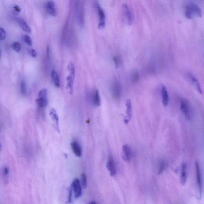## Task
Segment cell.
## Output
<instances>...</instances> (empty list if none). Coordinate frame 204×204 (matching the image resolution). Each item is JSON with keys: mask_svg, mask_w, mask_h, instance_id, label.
<instances>
[{"mask_svg": "<svg viewBox=\"0 0 204 204\" xmlns=\"http://www.w3.org/2000/svg\"><path fill=\"white\" fill-rule=\"evenodd\" d=\"M106 168L109 170L111 176H114L116 175L117 171H116L115 161L112 156H110L109 157L107 163H106Z\"/></svg>", "mask_w": 204, "mask_h": 204, "instance_id": "30bf717a", "label": "cell"}, {"mask_svg": "<svg viewBox=\"0 0 204 204\" xmlns=\"http://www.w3.org/2000/svg\"><path fill=\"white\" fill-rule=\"evenodd\" d=\"M122 11L125 22L129 25H131L133 21V15L131 10L126 4L122 5Z\"/></svg>", "mask_w": 204, "mask_h": 204, "instance_id": "3957f363", "label": "cell"}, {"mask_svg": "<svg viewBox=\"0 0 204 204\" xmlns=\"http://www.w3.org/2000/svg\"><path fill=\"white\" fill-rule=\"evenodd\" d=\"M52 78L54 84L56 87L59 88L60 87V80L58 74V73L55 71H53L52 73Z\"/></svg>", "mask_w": 204, "mask_h": 204, "instance_id": "d6986e66", "label": "cell"}, {"mask_svg": "<svg viewBox=\"0 0 204 204\" xmlns=\"http://www.w3.org/2000/svg\"><path fill=\"white\" fill-rule=\"evenodd\" d=\"M67 70L70 74L76 75V68L73 63L72 62H70L67 65Z\"/></svg>", "mask_w": 204, "mask_h": 204, "instance_id": "cb8c5ba5", "label": "cell"}, {"mask_svg": "<svg viewBox=\"0 0 204 204\" xmlns=\"http://www.w3.org/2000/svg\"><path fill=\"white\" fill-rule=\"evenodd\" d=\"M73 191L74 193L76 198H78L81 196L82 194V190L80 181L78 179H75L71 185Z\"/></svg>", "mask_w": 204, "mask_h": 204, "instance_id": "5b68a950", "label": "cell"}, {"mask_svg": "<svg viewBox=\"0 0 204 204\" xmlns=\"http://www.w3.org/2000/svg\"><path fill=\"white\" fill-rule=\"evenodd\" d=\"M49 115L54 124L55 128L58 133H60V129L59 125V117L56 111L54 109H52L49 112Z\"/></svg>", "mask_w": 204, "mask_h": 204, "instance_id": "7c38bea8", "label": "cell"}, {"mask_svg": "<svg viewBox=\"0 0 204 204\" xmlns=\"http://www.w3.org/2000/svg\"><path fill=\"white\" fill-rule=\"evenodd\" d=\"M13 12L14 13L15 15L19 14L21 12V8H20L18 5H15L13 7Z\"/></svg>", "mask_w": 204, "mask_h": 204, "instance_id": "1f68e13d", "label": "cell"}, {"mask_svg": "<svg viewBox=\"0 0 204 204\" xmlns=\"http://www.w3.org/2000/svg\"><path fill=\"white\" fill-rule=\"evenodd\" d=\"M75 76L76 75L70 74L66 78L67 81L66 88L68 89L69 93L71 95H73V84Z\"/></svg>", "mask_w": 204, "mask_h": 204, "instance_id": "4fadbf2b", "label": "cell"}, {"mask_svg": "<svg viewBox=\"0 0 204 204\" xmlns=\"http://www.w3.org/2000/svg\"><path fill=\"white\" fill-rule=\"evenodd\" d=\"M45 8L48 14L54 16L56 15L57 10L55 3L53 1H47L45 4Z\"/></svg>", "mask_w": 204, "mask_h": 204, "instance_id": "ba28073f", "label": "cell"}, {"mask_svg": "<svg viewBox=\"0 0 204 204\" xmlns=\"http://www.w3.org/2000/svg\"><path fill=\"white\" fill-rule=\"evenodd\" d=\"M9 170L8 167H4L3 170V175L4 176V178H7V176H8L9 174Z\"/></svg>", "mask_w": 204, "mask_h": 204, "instance_id": "d6a6232c", "label": "cell"}, {"mask_svg": "<svg viewBox=\"0 0 204 204\" xmlns=\"http://www.w3.org/2000/svg\"><path fill=\"white\" fill-rule=\"evenodd\" d=\"M132 81L134 83H136L139 81V76L138 71H134L132 74Z\"/></svg>", "mask_w": 204, "mask_h": 204, "instance_id": "7402d4cb", "label": "cell"}, {"mask_svg": "<svg viewBox=\"0 0 204 204\" xmlns=\"http://www.w3.org/2000/svg\"><path fill=\"white\" fill-rule=\"evenodd\" d=\"M112 93L115 100H120L121 95V85L117 81L114 82L112 85Z\"/></svg>", "mask_w": 204, "mask_h": 204, "instance_id": "277c9868", "label": "cell"}, {"mask_svg": "<svg viewBox=\"0 0 204 204\" xmlns=\"http://www.w3.org/2000/svg\"><path fill=\"white\" fill-rule=\"evenodd\" d=\"M187 180V166L185 163H182L181 165V173L180 181L181 185H185Z\"/></svg>", "mask_w": 204, "mask_h": 204, "instance_id": "9a60e30c", "label": "cell"}, {"mask_svg": "<svg viewBox=\"0 0 204 204\" xmlns=\"http://www.w3.org/2000/svg\"><path fill=\"white\" fill-rule=\"evenodd\" d=\"M1 51H0V58H1Z\"/></svg>", "mask_w": 204, "mask_h": 204, "instance_id": "8d00e7d4", "label": "cell"}, {"mask_svg": "<svg viewBox=\"0 0 204 204\" xmlns=\"http://www.w3.org/2000/svg\"><path fill=\"white\" fill-rule=\"evenodd\" d=\"M81 177L82 186H83V188H86L87 186V177L85 173H82Z\"/></svg>", "mask_w": 204, "mask_h": 204, "instance_id": "4316f807", "label": "cell"}, {"mask_svg": "<svg viewBox=\"0 0 204 204\" xmlns=\"http://www.w3.org/2000/svg\"><path fill=\"white\" fill-rule=\"evenodd\" d=\"M161 94L163 104L164 106H167L169 102L168 93L166 88L164 86H163L161 88Z\"/></svg>", "mask_w": 204, "mask_h": 204, "instance_id": "e0dca14e", "label": "cell"}, {"mask_svg": "<svg viewBox=\"0 0 204 204\" xmlns=\"http://www.w3.org/2000/svg\"><path fill=\"white\" fill-rule=\"evenodd\" d=\"M89 204H97L94 201H91L89 203Z\"/></svg>", "mask_w": 204, "mask_h": 204, "instance_id": "e575fe53", "label": "cell"}, {"mask_svg": "<svg viewBox=\"0 0 204 204\" xmlns=\"http://www.w3.org/2000/svg\"><path fill=\"white\" fill-rule=\"evenodd\" d=\"M180 107L185 117L188 120H191L192 117V112L189 102L185 99H181L180 100Z\"/></svg>", "mask_w": 204, "mask_h": 204, "instance_id": "7a4b0ae2", "label": "cell"}, {"mask_svg": "<svg viewBox=\"0 0 204 204\" xmlns=\"http://www.w3.org/2000/svg\"><path fill=\"white\" fill-rule=\"evenodd\" d=\"M12 47L14 50L16 52L19 53L21 51V46L19 42H14L12 44Z\"/></svg>", "mask_w": 204, "mask_h": 204, "instance_id": "d4e9b609", "label": "cell"}, {"mask_svg": "<svg viewBox=\"0 0 204 204\" xmlns=\"http://www.w3.org/2000/svg\"><path fill=\"white\" fill-rule=\"evenodd\" d=\"M113 60L114 63H115L116 68H118L121 64V58L120 57L118 56H115L113 58Z\"/></svg>", "mask_w": 204, "mask_h": 204, "instance_id": "484cf974", "label": "cell"}, {"mask_svg": "<svg viewBox=\"0 0 204 204\" xmlns=\"http://www.w3.org/2000/svg\"><path fill=\"white\" fill-rule=\"evenodd\" d=\"M17 21L18 24H19L21 28L24 31L28 34L31 33V28L24 19H21V18H18L17 19Z\"/></svg>", "mask_w": 204, "mask_h": 204, "instance_id": "ac0fdd59", "label": "cell"}, {"mask_svg": "<svg viewBox=\"0 0 204 204\" xmlns=\"http://www.w3.org/2000/svg\"><path fill=\"white\" fill-rule=\"evenodd\" d=\"M166 166L167 164L166 161H162L161 162L160 164H159V169H158V175H160L163 172V171L165 170Z\"/></svg>", "mask_w": 204, "mask_h": 204, "instance_id": "603a6c76", "label": "cell"}, {"mask_svg": "<svg viewBox=\"0 0 204 204\" xmlns=\"http://www.w3.org/2000/svg\"><path fill=\"white\" fill-rule=\"evenodd\" d=\"M21 93L23 95H25L26 93V83L24 81H22L21 83Z\"/></svg>", "mask_w": 204, "mask_h": 204, "instance_id": "f1b7e54d", "label": "cell"}, {"mask_svg": "<svg viewBox=\"0 0 204 204\" xmlns=\"http://www.w3.org/2000/svg\"><path fill=\"white\" fill-rule=\"evenodd\" d=\"M93 102L94 105L96 106H99L100 104V99L99 91L96 90L94 93L93 99Z\"/></svg>", "mask_w": 204, "mask_h": 204, "instance_id": "ffe728a7", "label": "cell"}, {"mask_svg": "<svg viewBox=\"0 0 204 204\" xmlns=\"http://www.w3.org/2000/svg\"><path fill=\"white\" fill-rule=\"evenodd\" d=\"M185 15L188 19H193L194 16H201V8L195 3L190 2L185 6Z\"/></svg>", "mask_w": 204, "mask_h": 204, "instance_id": "6da1fadb", "label": "cell"}, {"mask_svg": "<svg viewBox=\"0 0 204 204\" xmlns=\"http://www.w3.org/2000/svg\"><path fill=\"white\" fill-rule=\"evenodd\" d=\"M71 145L72 150L75 155L77 157H81L82 155V148L80 144L76 140H74L71 143Z\"/></svg>", "mask_w": 204, "mask_h": 204, "instance_id": "5bb4252c", "label": "cell"}, {"mask_svg": "<svg viewBox=\"0 0 204 204\" xmlns=\"http://www.w3.org/2000/svg\"><path fill=\"white\" fill-rule=\"evenodd\" d=\"M126 116L124 118V122L128 124L131 119L132 116V106L131 101L130 99H127L126 103Z\"/></svg>", "mask_w": 204, "mask_h": 204, "instance_id": "9c48e42d", "label": "cell"}, {"mask_svg": "<svg viewBox=\"0 0 204 204\" xmlns=\"http://www.w3.org/2000/svg\"><path fill=\"white\" fill-rule=\"evenodd\" d=\"M187 77H188V80H189L190 82H191L192 85L195 88L196 90L200 94H202V90L199 82L197 79H196L192 74H191V73H188L187 74Z\"/></svg>", "mask_w": 204, "mask_h": 204, "instance_id": "8fae6325", "label": "cell"}, {"mask_svg": "<svg viewBox=\"0 0 204 204\" xmlns=\"http://www.w3.org/2000/svg\"><path fill=\"white\" fill-rule=\"evenodd\" d=\"M122 159L126 162H129L131 159L132 152L130 146L128 144L124 145L122 147Z\"/></svg>", "mask_w": 204, "mask_h": 204, "instance_id": "8992f818", "label": "cell"}, {"mask_svg": "<svg viewBox=\"0 0 204 204\" xmlns=\"http://www.w3.org/2000/svg\"><path fill=\"white\" fill-rule=\"evenodd\" d=\"M1 148H2L1 145V143H0V152H1Z\"/></svg>", "mask_w": 204, "mask_h": 204, "instance_id": "d590c367", "label": "cell"}, {"mask_svg": "<svg viewBox=\"0 0 204 204\" xmlns=\"http://www.w3.org/2000/svg\"><path fill=\"white\" fill-rule=\"evenodd\" d=\"M24 42H26V44L28 45V46H31L32 45V40L30 37L28 35H25L24 37Z\"/></svg>", "mask_w": 204, "mask_h": 204, "instance_id": "83f0119b", "label": "cell"}, {"mask_svg": "<svg viewBox=\"0 0 204 204\" xmlns=\"http://www.w3.org/2000/svg\"><path fill=\"white\" fill-rule=\"evenodd\" d=\"M6 37V33L5 30L2 28H0V41H3Z\"/></svg>", "mask_w": 204, "mask_h": 204, "instance_id": "f546056e", "label": "cell"}, {"mask_svg": "<svg viewBox=\"0 0 204 204\" xmlns=\"http://www.w3.org/2000/svg\"><path fill=\"white\" fill-rule=\"evenodd\" d=\"M196 182H197V185L198 187L199 190V191L200 193H201L202 191V179L201 175V174L199 164L198 162L196 163Z\"/></svg>", "mask_w": 204, "mask_h": 204, "instance_id": "2e32d148", "label": "cell"}, {"mask_svg": "<svg viewBox=\"0 0 204 204\" xmlns=\"http://www.w3.org/2000/svg\"><path fill=\"white\" fill-rule=\"evenodd\" d=\"M36 102L39 107L41 108L45 107V106H47L48 103L47 97L38 98L36 100Z\"/></svg>", "mask_w": 204, "mask_h": 204, "instance_id": "44dd1931", "label": "cell"}, {"mask_svg": "<svg viewBox=\"0 0 204 204\" xmlns=\"http://www.w3.org/2000/svg\"><path fill=\"white\" fill-rule=\"evenodd\" d=\"M30 54L33 58H36L37 56V53L34 49H31L30 50Z\"/></svg>", "mask_w": 204, "mask_h": 204, "instance_id": "836d02e7", "label": "cell"}, {"mask_svg": "<svg viewBox=\"0 0 204 204\" xmlns=\"http://www.w3.org/2000/svg\"><path fill=\"white\" fill-rule=\"evenodd\" d=\"M47 90L45 89L41 90L38 93V98H45L47 95Z\"/></svg>", "mask_w": 204, "mask_h": 204, "instance_id": "4dcf8cb0", "label": "cell"}, {"mask_svg": "<svg viewBox=\"0 0 204 204\" xmlns=\"http://www.w3.org/2000/svg\"><path fill=\"white\" fill-rule=\"evenodd\" d=\"M97 10L99 15V22L98 24V28L102 29L105 26V15L104 10L99 5H97Z\"/></svg>", "mask_w": 204, "mask_h": 204, "instance_id": "52a82bcc", "label": "cell"}]
</instances>
